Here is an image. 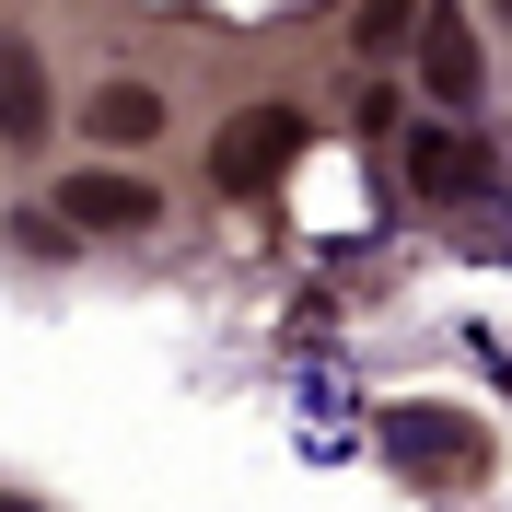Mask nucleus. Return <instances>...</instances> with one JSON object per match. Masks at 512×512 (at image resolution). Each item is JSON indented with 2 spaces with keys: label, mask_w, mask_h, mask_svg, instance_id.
I'll return each instance as SVG.
<instances>
[{
  "label": "nucleus",
  "mask_w": 512,
  "mask_h": 512,
  "mask_svg": "<svg viewBox=\"0 0 512 512\" xmlns=\"http://www.w3.org/2000/svg\"><path fill=\"white\" fill-rule=\"evenodd\" d=\"M384 454H396L408 489H478L489 478V431L454 419V408H396L384 419Z\"/></svg>",
  "instance_id": "f257e3e1"
},
{
  "label": "nucleus",
  "mask_w": 512,
  "mask_h": 512,
  "mask_svg": "<svg viewBox=\"0 0 512 512\" xmlns=\"http://www.w3.org/2000/svg\"><path fill=\"white\" fill-rule=\"evenodd\" d=\"M419 94L443 105V117H478L489 105V47H478V24H466V0H419Z\"/></svg>",
  "instance_id": "f03ea898"
},
{
  "label": "nucleus",
  "mask_w": 512,
  "mask_h": 512,
  "mask_svg": "<svg viewBox=\"0 0 512 512\" xmlns=\"http://www.w3.org/2000/svg\"><path fill=\"white\" fill-rule=\"evenodd\" d=\"M489 140L466 117H431V128H408V187L431 198V210H466V198H489Z\"/></svg>",
  "instance_id": "7ed1b4c3"
},
{
  "label": "nucleus",
  "mask_w": 512,
  "mask_h": 512,
  "mask_svg": "<svg viewBox=\"0 0 512 512\" xmlns=\"http://www.w3.org/2000/svg\"><path fill=\"white\" fill-rule=\"evenodd\" d=\"M291 152H303V105H245V117L210 140V187H222V198H256Z\"/></svg>",
  "instance_id": "20e7f679"
},
{
  "label": "nucleus",
  "mask_w": 512,
  "mask_h": 512,
  "mask_svg": "<svg viewBox=\"0 0 512 512\" xmlns=\"http://www.w3.org/2000/svg\"><path fill=\"white\" fill-rule=\"evenodd\" d=\"M59 210L94 233V245H117V233H152V222H163V187H152V175H128V163H82V175L59 187Z\"/></svg>",
  "instance_id": "39448f33"
},
{
  "label": "nucleus",
  "mask_w": 512,
  "mask_h": 512,
  "mask_svg": "<svg viewBox=\"0 0 512 512\" xmlns=\"http://www.w3.org/2000/svg\"><path fill=\"white\" fill-rule=\"evenodd\" d=\"M59 94H47V59H35L24 24H0V152H47Z\"/></svg>",
  "instance_id": "423d86ee"
},
{
  "label": "nucleus",
  "mask_w": 512,
  "mask_h": 512,
  "mask_svg": "<svg viewBox=\"0 0 512 512\" xmlns=\"http://www.w3.org/2000/svg\"><path fill=\"white\" fill-rule=\"evenodd\" d=\"M82 140H94V152H152L163 140V94L152 82H105V94L82 105Z\"/></svg>",
  "instance_id": "0eeeda50"
},
{
  "label": "nucleus",
  "mask_w": 512,
  "mask_h": 512,
  "mask_svg": "<svg viewBox=\"0 0 512 512\" xmlns=\"http://www.w3.org/2000/svg\"><path fill=\"white\" fill-rule=\"evenodd\" d=\"M408 35H419V0H361V24H350V47H361V59H396Z\"/></svg>",
  "instance_id": "6e6552de"
},
{
  "label": "nucleus",
  "mask_w": 512,
  "mask_h": 512,
  "mask_svg": "<svg viewBox=\"0 0 512 512\" xmlns=\"http://www.w3.org/2000/svg\"><path fill=\"white\" fill-rule=\"evenodd\" d=\"M489 12H501V24H512V0H489Z\"/></svg>",
  "instance_id": "1a4fd4ad"
}]
</instances>
